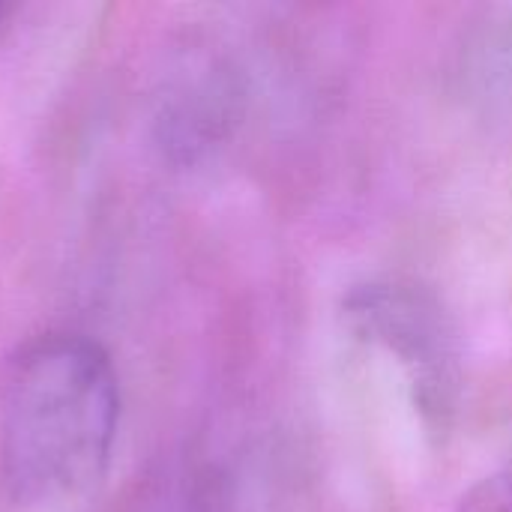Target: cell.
I'll return each instance as SVG.
<instances>
[{"instance_id": "1", "label": "cell", "mask_w": 512, "mask_h": 512, "mask_svg": "<svg viewBox=\"0 0 512 512\" xmlns=\"http://www.w3.org/2000/svg\"><path fill=\"white\" fill-rule=\"evenodd\" d=\"M120 429L111 354L84 333H42L21 345L0 393V474L27 507L69 504L108 471Z\"/></svg>"}, {"instance_id": "2", "label": "cell", "mask_w": 512, "mask_h": 512, "mask_svg": "<svg viewBox=\"0 0 512 512\" xmlns=\"http://www.w3.org/2000/svg\"><path fill=\"white\" fill-rule=\"evenodd\" d=\"M345 318L360 339L399 360L426 432L444 435L459 402V348L441 303L411 282L381 279L345 297Z\"/></svg>"}, {"instance_id": "3", "label": "cell", "mask_w": 512, "mask_h": 512, "mask_svg": "<svg viewBox=\"0 0 512 512\" xmlns=\"http://www.w3.org/2000/svg\"><path fill=\"white\" fill-rule=\"evenodd\" d=\"M465 78L480 96L512 93V9H492L465 45Z\"/></svg>"}, {"instance_id": "4", "label": "cell", "mask_w": 512, "mask_h": 512, "mask_svg": "<svg viewBox=\"0 0 512 512\" xmlns=\"http://www.w3.org/2000/svg\"><path fill=\"white\" fill-rule=\"evenodd\" d=\"M9 15H12V6L0 3V36H3V30H6V24H9Z\"/></svg>"}]
</instances>
